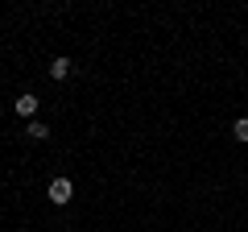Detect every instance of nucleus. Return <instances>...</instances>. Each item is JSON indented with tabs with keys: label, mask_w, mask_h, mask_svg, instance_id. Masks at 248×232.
Wrapping results in <instances>:
<instances>
[{
	"label": "nucleus",
	"mask_w": 248,
	"mask_h": 232,
	"mask_svg": "<svg viewBox=\"0 0 248 232\" xmlns=\"http://www.w3.org/2000/svg\"><path fill=\"white\" fill-rule=\"evenodd\" d=\"M46 199H50L54 207H66V203L75 199V182H71V179H54L50 191H46Z\"/></svg>",
	"instance_id": "f257e3e1"
},
{
	"label": "nucleus",
	"mask_w": 248,
	"mask_h": 232,
	"mask_svg": "<svg viewBox=\"0 0 248 232\" xmlns=\"http://www.w3.org/2000/svg\"><path fill=\"white\" fill-rule=\"evenodd\" d=\"M17 112H21V116H29V120L37 116V96H33V91H25V96H17Z\"/></svg>",
	"instance_id": "f03ea898"
},
{
	"label": "nucleus",
	"mask_w": 248,
	"mask_h": 232,
	"mask_svg": "<svg viewBox=\"0 0 248 232\" xmlns=\"http://www.w3.org/2000/svg\"><path fill=\"white\" fill-rule=\"evenodd\" d=\"M71 71H75V63H71V58H66V54H62V58H54V63H50V75H54V79H71Z\"/></svg>",
	"instance_id": "7ed1b4c3"
},
{
	"label": "nucleus",
	"mask_w": 248,
	"mask_h": 232,
	"mask_svg": "<svg viewBox=\"0 0 248 232\" xmlns=\"http://www.w3.org/2000/svg\"><path fill=\"white\" fill-rule=\"evenodd\" d=\"M25 133L33 137V141H46V137H50V129H46L42 120H29V125H25Z\"/></svg>",
	"instance_id": "20e7f679"
},
{
	"label": "nucleus",
	"mask_w": 248,
	"mask_h": 232,
	"mask_svg": "<svg viewBox=\"0 0 248 232\" xmlns=\"http://www.w3.org/2000/svg\"><path fill=\"white\" fill-rule=\"evenodd\" d=\"M232 133H236V141H248V116H240L236 125H232Z\"/></svg>",
	"instance_id": "39448f33"
}]
</instances>
